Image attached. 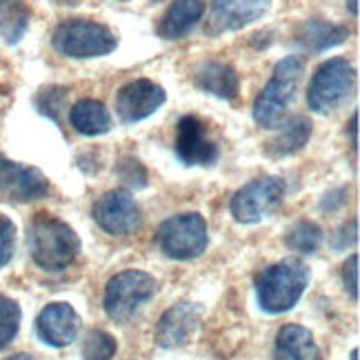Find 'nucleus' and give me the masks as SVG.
Wrapping results in <instances>:
<instances>
[{
    "label": "nucleus",
    "mask_w": 360,
    "mask_h": 360,
    "mask_svg": "<svg viewBox=\"0 0 360 360\" xmlns=\"http://www.w3.org/2000/svg\"><path fill=\"white\" fill-rule=\"evenodd\" d=\"M167 101V94L154 80L138 78L116 94V116L122 124H134L156 114Z\"/></svg>",
    "instance_id": "10"
},
{
    "label": "nucleus",
    "mask_w": 360,
    "mask_h": 360,
    "mask_svg": "<svg viewBox=\"0 0 360 360\" xmlns=\"http://www.w3.org/2000/svg\"><path fill=\"white\" fill-rule=\"evenodd\" d=\"M49 193V180L36 167L0 156V198L11 202H34Z\"/></svg>",
    "instance_id": "12"
},
{
    "label": "nucleus",
    "mask_w": 360,
    "mask_h": 360,
    "mask_svg": "<svg viewBox=\"0 0 360 360\" xmlns=\"http://www.w3.org/2000/svg\"><path fill=\"white\" fill-rule=\"evenodd\" d=\"M67 87H58V85H51V87H45L40 89L38 96H36V109L43 116L51 118V120H60V112L65 109V103H67Z\"/></svg>",
    "instance_id": "26"
},
{
    "label": "nucleus",
    "mask_w": 360,
    "mask_h": 360,
    "mask_svg": "<svg viewBox=\"0 0 360 360\" xmlns=\"http://www.w3.org/2000/svg\"><path fill=\"white\" fill-rule=\"evenodd\" d=\"M38 338L51 347H67L80 331V316L69 302H51L36 318Z\"/></svg>",
    "instance_id": "15"
},
{
    "label": "nucleus",
    "mask_w": 360,
    "mask_h": 360,
    "mask_svg": "<svg viewBox=\"0 0 360 360\" xmlns=\"http://www.w3.org/2000/svg\"><path fill=\"white\" fill-rule=\"evenodd\" d=\"M205 13V0H174L162 13L158 36L165 40H180L187 36Z\"/></svg>",
    "instance_id": "17"
},
{
    "label": "nucleus",
    "mask_w": 360,
    "mask_h": 360,
    "mask_svg": "<svg viewBox=\"0 0 360 360\" xmlns=\"http://www.w3.org/2000/svg\"><path fill=\"white\" fill-rule=\"evenodd\" d=\"M287 185L278 176H262L238 189L231 198V216L243 225L265 220L281 207Z\"/></svg>",
    "instance_id": "8"
},
{
    "label": "nucleus",
    "mask_w": 360,
    "mask_h": 360,
    "mask_svg": "<svg viewBox=\"0 0 360 360\" xmlns=\"http://www.w3.org/2000/svg\"><path fill=\"white\" fill-rule=\"evenodd\" d=\"M32 9L27 0H0V38L16 45L30 30Z\"/></svg>",
    "instance_id": "22"
},
{
    "label": "nucleus",
    "mask_w": 360,
    "mask_h": 360,
    "mask_svg": "<svg viewBox=\"0 0 360 360\" xmlns=\"http://www.w3.org/2000/svg\"><path fill=\"white\" fill-rule=\"evenodd\" d=\"M356 69L345 58L325 60L316 69L307 89V103L316 114H329L354 94Z\"/></svg>",
    "instance_id": "6"
},
{
    "label": "nucleus",
    "mask_w": 360,
    "mask_h": 360,
    "mask_svg": "<svg viewBox=\"0 0 360 360\" xmlns=\"http://www.w3.org/2000/svg\"><path fill=\"white\" fill-rule=\"evenodd\" d=\"M323 229L321 225L311 223V220H300V223L292 225L285 236V243L289 249L300 254H316L323 245Z\"/></svg>",
    "instance_id": "23"
},
{
    "label": "nucleus",
    "mask_w": 360,
    "mask_h": 360,
    "mask_svg": "<svg viewBox=\"0 0 360 360\" xmlns=\"http://www.w3.org/2000/svg\"><path fill=\"white\" fill-rule=\"evenodd\" d=\"M94 220L112 236H129L143 225V212L127 191H107L94 202Z\"/></svg>",
    "instance_id": "9"
},
{
    "label": "nucleus",
    "mask_w": 360,
    "mask_h": 360,
    "mask_svg": "<svg viewBox=\"0 0 360 360\" xmlns=\"http://www.w3.org/2000/svg\"><path fill=\"white\" fill-rule=\"evenodd\" d=\"M193 82L205 94H212L220 101H233L240 91V76L227 63L205 60L193 72Z\"/></svg>",
    "instance_id": "16"
},
{
    "label": "nucleus",
    "mask_w": 360,
    "mask_h": 360,
    "mask_svg": "<svg viewBox=\"0 0 360 360\" xmlns=\"http://www.w3.org/2000/svg\"><path fill=\"white\" fill-rule=\"evenodd\" d=\"M210 243L207 220L200 214H178L158 227L156 245L165 256L174 260L198 258Z\"/></svg>",
    "instance_id": "7"
},
{
    "label": "nucleus",
    "mask_w": 360,
    "mask_h": 360,
    "mask_svg": "<svg viewBox=\"0 0 360 360\" xmlns=\"http://www.w3.org/2000/svg\"><path fill=\"white\" fill-rule=\"evenodd\" d=\"M309 136H311L309 118L294 116V118L285 120L278 127V134H276L271 141H267L265 151L271 158L292 156V154H296V151H300L304 145L309 143Z\"/></svg>",
    "instance_id": "19"
},
{
    "label": "nucleus",
    "mask_w": 360,
    "mask_h": 360,
    "mask_svg": "<svg viewBox=\"0 0 360 360\" xmlns=\"http://www.w3.org/2000/svg\"><path fill=\"white\" fill-rule=\"evenodd\" d=\"M118 349L116 338L103 329H94L82 342V360H112Z\"/></svg>",
    "instance_id": "24"
},
{
    "label": "nucleus",
    "mask_w": 360,
    "mask_h": 360,
    "mask_svg": "<svg viewBox=\"0 0 360 360\" xmlns=\"http://www.w3.org/2000/svg\"><path fill=\"white\" fill-rule=\"evenodd\" d=\"M20 307L16 300L0 296V352L13 342L20 329Z\"/></svg>",
    "instance_id": "25"
},
{
    "label": "nucleus",
    "mask_w": 360,
    "mask_h": 360,
    "mask_svg": "<svg viewBox=\"0 0 360 360\" xmlns=\"http://www.w3.org/2000/svg\"><path fill=\"white\" fill-rule=\"evenodd\" d=\"M51 45L67 58H98L118 47V38L103 22L74 18L60 22L53 30Z\"/></svg>",
    "instance_id": "4"
},
{
    "label": "nucleus",
    "mask_w": 360,
    "mask_h": 360,
    "mask_svg": "<svg viewBox=\"0 0 360 360\" xmlns=\"http://www.w3.org/2000/svg\"><path fill=\"white\" fill-rule=\"evenodd\" d=\"M347 9L352 11V16H358V0H347Z\"/></svg>",
    "instance_id": "32"
},
{
    "label": "nucleus",
    "mask_w": 360,
    "mask_h": 360,
    "mask_svg": "<svg viewBox=\"0 0 360 360\" xmlns=\"http://www.w3.org/2000/svg\"><path fill=\"white\" fill-rule=\"evenodd\" d=\"M176 154L189 167H212L218 160V147L210 138L207 124L198 116H183L176 124Z\"/></svg>",
    "instance_id": "13"
},
{
    "label": "nucleus",
    "mask_w": 360,
    "mask_h": 360,
    "mask_svg": "<svg viewBox=\"0 0 360 360\" xmlns=\"http://www.w3.org/2000/svg\"><path fill=\"white\" fill-rule=\"evenodd\" d=\"M352 145L354 149H358V114L352 116Z\"/></svg>",
    "instance_id": "31"
},
{
    "label": "nucleus",
    "mask_w": 360,
    "mask_h": 360,
    "mask_svg": "<svg viewBox=\"0 0 360 360\" xmlns=\"http://www.w3.org/2000/svg\"><path fill=\"white\" fill-rule=\"evenodd\" d=\"M271 7V0H212L207 16V36H223L260 20Z\"/></svg>",
    "instance_id": "11"
},
{
    "label": "nucleus",
    "mask_w": 360,
    "mask_h": 360,
    "mask_svg": "<svg viewBox=\"0 0 360 360\" xmlns=\"http://www.w3.org/2000/svg\"><path fill=\"white\" fill-rule=\"evenodd\" d=\"M276 360H321V349L309 329L285 325L276 336Z\"/></svg>",
    "instance_id": "18"
},
{
    "label": "nucleus",
    "mask_w": 360,
    "mask_h": 360,
    "mask_svg": "<svg viewBox=\"0 0 360 360\" xmlns=\"http://www.w3.org/2000/svg\"><path fill=\"white\" fill-rule=\"evenodd\" d=\"M5 360H36V358L30 356V354H16V356H9V358H5Z\"/></svg>",
    "instance_id": "33"
},
{
    "label": "nucleus",
    "mask_w": 360,
    "mask_h": 360,
    "mask_svg": "<svg viewBox=\"0 0 360 360\" xmlns=\"http://www.w3.org/2000/svg\"><path fill=\"white\" fill-rule=\"evenodd\" d=\"M309 283V269L296 258H285L260 271L256 294L260 307L267 314H285L294 307Z\"/></svg>",
    "instance_id": "3"
},
{
    "label": "nucleus",
    "mask_w": 360,
    "mask_h": 360,
    "mask_svg": "<svg viewBox=\"0 0 360 360\" xmlns=\"http://www.w3.org/2000/svg\"><path fill=\"white\" fill-rule=\"evenodd\" d=\"M202 309L193 302H178L162 314L156 325L154 338L162 349H178L193 338L200 325Z\"/></svg>",
    "instance_id": "14"
},
{
    "label": "nucleus",
    "mask_w": 360,
    "mask_h": 360,
    "mask_svg": "<svg viewBox=\"0 0 360 360\" xmlns=\"http://www.w3.org/2000/svg\"><path fill=\"white\" fill-rule=\"evenodd\" d=\"M27 247H30L32 260L40 269L56 274L76 260L80 240L76 231L63 220L49 214H38L27 231Z\"/></svg>",
    "instance_id": "1"
},
{
    "label": "nucleus",
    "mask_w": 360,
    "mask_h": 360,
    "mask_svg": "<svg viewBox=\"0 0 360 360\" xmlns=\"http://www.w3.org/2000/svg\"><path fill=\"white\" fill-rule=\"evenodd\" d=\"M116 176L122 185H127L129 189H145L147 187V169L145 165L134 158V156H122L116 162Z\"/></svg>",
    "instance_id": "27"
},
{
    "label": "nucleus",
    "mask_w": 360,
    "mask_h": 360,
    "mask_svg": "<svg viewBox=\"0 0 360 360\" xmlns=\"http://www.w3.org/2000/svg\"><path fill=\"white\" fill-rule=\"evenodd\" d=\"M69 122L82 136H101L112 129V116L101 101L85 98L69 109Z\"/></svg>",
    "instance_id": "21"
},
{
    "label": "nucleus",
    "mask_w": 360,
    "mask_h": 360,
    "mask_svg": "<svg viewBox=\"0 0 360 360\" xmlns=\"http://www.w3.org/2000/svg\"><path fill=\"white\" fill-rule=\"evenodd\" d=\"M352 360H358V349H354V352H352Z\"/></svg>",
    "instance_id": "34"
},
{
    "label": "nucleus",
    "mask_w": 360,
    "mask_h": 360,
    "mask_svg": "<svg viewBox=\"0 0 360 360\" xmlns=\"http://www.w3.org/2000/svg\"><path fill=\"white\" fill-rule=\"evenodd\" d=\"M342 283L354 302H358V256L354 254L342 267Z\"/></svg>",
    "instance_id": "30"
},
{
    "label": "nucleus",
    "mask_w": 360,
    "mask_h": 360,
    "mask_svg": "<svg viewBox=\"0 0 360 360\" xmlns=\"http://www.w3.org/2000/svg\"><path fill=\"white\" fill-rule=\"evenodd\" d=\"M13 247H16V227L7 216L0 214V269L11 260Z\"/></svg>",
    "instance_id": "28"
},
{
    "label": "nucleus",
    "mask_w": 360,
    "mask_h": 360,
    "mask_svg": "<svg viewBox=\"0 0 360 360\" xmlns=\"http://www.w3.org/2000/svg\"><path fill=\"white\" fill-rule=\"evenodd\" d=\"M156 289H158V281L147 271L141 269L120 271L107 283L105 300H103L105 311L112 321L120 325L129 323L134 314L156 294Z\"/></svg>",
    "instance_id": "5"
},
{
    "label": "nucleus",
    "mask_w": 360,
    "mask_h": 360,
    "mask_svg": "<svg viewBox=\"0 0 360 360\" xmlns=\"http://www.w3.org/2000/svg\"><path fill=\"white\" fill-rule=\"evenodd\" d=\"M358 240V223L352 220V223H345L336 233L334 238H331V247L338 249V252H345V249H349L352 245H356Z\"/></svg>",
    "instance_id": "29"
},
{
    "label": "nucleus",
    "mask_w": 360,
    "mask_h": 360,
    "mask_svg": "<svg viewBox=\"0 0 360 360\" xmlns=\"http://www.w3.org/2000/svg\"><path fill=\"white\" fill-rule=\"evenodd\" d=\"M347 38H349L347 27L327 22L321 18H311L307 22H302V27L298 30V43L307 51H314V53L334 49V47L342 45Z\"/></svg>",
    "instance_id": "20"
},
{
    "label": "nucleus",
    "mask_w": 360,
    "mask_h": 360,
    "mask_svg": "<svg viewBox=\"0 0 360 360\" xmlns=\"http://www.w3.org/2000/svg\"><path fill=\"white\" fill-rule=\"evenodd\" d=\"M304 74V60L300 56H287L274 69V76L254 103V120L262 129H278L287 120L289 107L296 101L300 78Z\"/></svg>",
    "instance_id": "2"
}]
</instances>
